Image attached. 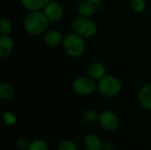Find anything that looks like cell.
<instances>
[{
    "mask_svg": "<svg viewBox=\"0 0 151 150\" xmlns=\"http://www.w3.org/2000/svg\"><path fill=\"white\" fill-rule=\"evenodd\" d=\"M50 20L44 14L43 11H29L24 19L23 27L25 31L33 36L42 34L48 28Z\"/></svg>",
    "mask_w": 151,
    "mask_h": 150,
    "instance_id": "6da1fadb",
    "label": "cell"
},
{
    "mask_svg": "<svg viewBox=\"0 0 151 150\" xmlns=\"http://www.w3.org/2000/svg\"><path fill=\"white\" fill-rule=\"evenodd\" d=\"M62 46L65 52L71 57H80L86 50L85 39L74 32L64 36Z\"/></svg>",
    "mask_w": 151,
    "mask_h": 150,
    "instance_id": "7a4b0ae2",
    "label": "cell"
},
{
    "mask_svg": "<svg viewBox=\"0 0 151 150\" xmlns=\"http://www.w3.org/2000/svg\"><path fill=\"white\" fill-rule=\"evenodd\" d=\"M97 90L104 97L112 98L119 95L122 90V83L115 76L106 74L97 81Z\"/></svg>",
    "mask_w": 151,
    "mask_h": 150,
    "instance_id": "3957f363",
    "label": "cell"
},
{
    "mask_svg": "<svg viewBox=\"0 0 151 150\" xmlns=\"http://www.w3.org/2000/svg\"><path fill=\"white\" fill-rule=\"evenodd\" d=\"M72 28L74 33L84 39L94 37L97 33L96 24L91 18L79 16L72 21Z\"/></svg>",
    "mask_w": 151,
    "mask_h": 150,
    "instance_id": "277c9868",
    "label": "cell"
},
{
    "mask_svg": "<svg viewBox=\"0 0 151 150\" xmlns=\"http://www.w3.org/2000/svg\"><path fill=\"white\" fill-rule=\"evenodd\" d=\"M72 88L75 95L80 96H88L97 90V82L88 75L80 76L73 80Z\"/></svg>",
    "mask_w": 151,
    "mask_h": 150,
    "instance_id": "5b68a950",
    "label": "cell"
},
{
    "mask_svg": "<svg viewBox=\"0 0 151 150\" xmlns=\"http://www.w3.org/2000/svg\"><path fill=\"white\" fill-rule=\"evenodd\" d=\"M98 123L106 132H114L120 125L118 115L111 110H104L99 114Z\"/></svg>",
    "mask_w": 151,
    "mask_h": 150,
    "instance_id": "8992f818",
    "label": "cell"
},
{
    "mask_svg": "<svg viewBox=\"0 0 151 150\" xmlns=\"http://www.w3.org/2000/svg\"><path fill=\"white\" fill-rule=\"evenodd\" d=\"M42 11L50 22L58 21L64 15V9L62 5L56 1H50Z\"/></svg>",
    "mask_w": 151,
    "mask_h": 150,
    "instance_id": "52a82bcc",
    "label": "cell"
},
{
    "mask_svg": "<svg viewBox=\"0 0 151 150\" xmlns=\"http://www.w3.org/2000/svg\"><path fill=\"white\" fill-rule=\"evenodd\" d=\"M138 102L143 109L151 111V83L145 84L140 88Z\"/></svg>",
    "mask_w": 151,
    "mask_h": 150,
    "instance_id": "ba28073f",
    "label": "cell"
},
{
    "mask_svg": "<svg viewBox=\"0 0 151 150\" xmlns=\"http://www.w3.org/2000/svg\"><path fill=\"white\" fill-rule=\"evenodd\" d=\"M82 144L86 150H103V141L95 133H88L82 139Z\"/></svg>",
    "mask_w": 151,
    "mask_h": 150,
    "instance_id": "9c48e42d",
    "label": "cell"
},
{
    "mask_svg": "<svg viewBox=\"0 0 151 150\" xmlns=\"http://www.w3.org/2000/svg\"><path fill=\"white\" fill-rule=\"evenodd\" d=\"M88 74L89 77L98 81L106 75V69L100 62H92L88 66Z\"/></svg>",
    "mask_w": 151,
    "mask_h": 150,
    "instance_id": "30bf717a",
    "label": "cell"
},
{
    "mask_svg": "<svg viewBox=\"0 0 151 150\" xmlns=\"http://www.w3.org/2000/svg\"><path fill=\"white\" fill-rule=\"evenodd\" d=\"M64 36L65 35H63L62 33L58 30H50L44 35V42L48 47H57L62 44Z\"/></svg>",
    "mask_w": 151,
    "mask_h": 150,
    "instance_id": "8fae6325",
    "label": "cell"
},
{
    "mask_svg": "<svg viewBox=\"0 0 151 150\" xmlns=\"http://www.w3.org/2000/svg\"><path fill=\"white\" fill-rule=\"evenodd\" d=\"M14 41L10 35H1L0 37V57H7L13 50Z\"/></svg>",
    "mask_w": 151,
    "mask_h": 150,
    "instance_id": "7c38bea8",
    "label": "cell"
},
{
    "mask_svg": "<svg viewBox=\"0 0 151 150\" xmlns=\"http://www.w3.org/2000/svg\"><path fill=\"white\" fill-rule=\"evenodd\" d=\"M96 4L88 1V0H83L79 3L77 6V11L79 16L86 17V18H91L96 10Z\"/></svg>",
    "mask_w": 151,
    "mask_h": 150,
    "instance_id": "4fadbf2b",
    "label": "cell"
},
{
    "mask_svg": "<svg viewBox=\"0 0 151 150\" xmlns=\"http://www.w3.org/2000/svg\"><path fill=\"white\" fill-rule=\"evenodd\" d=\"M51 0H20L22 6L29 11H42L48 3Z\"/></svg>",
    "mask_w": 151,
    "mask_h": 150,
    "instance_id": "5bb4252c",
    "label": "cell"
},
{
    "mask_svg": "<svg viewBox=\"0 0 151 150\" xmlns=\"http://www.w3.org/2000/svg\"><path fill=\"white\" fill-rule=\"evenodd\" d=\"M15 90L14 88L7 83V82H3L0 85V98L4 101H8L12 99L14 95Z\"/></svg>",
    "mask_w": 151,
    "mask_h": 150,
    "instance_id": "9a60e30c",
    "label": "cell"
},
{
    "mask_svg": "<svg viewBox=\"0 0 151 150\" xmlns=\"http://www.w3.org/2000/svg\"><path fill=\"white\" fill-rule=\"evenodd\" d=\"M81 118H82V120L86 124H88V125H94L96 122H98L99 114L95 110L88 109V110H86V111H84L82 112Z\"/></svg>",
    "mask_w": 151,
    "mask_h": 150,
    "instance_id": "2e32d148",
    "label": "cell"
},
{
    "mask_svg": "<svg viewBox=\"0 0 151 150\" xmlns=\"http://www.w3.org/2000/svg\"><path fill=\"white\" fill-rule=\"evenodd\" d=\"M2 119L4 125L8 126H15L17 123V116L15 113H13L12 111H7L5 112H4L3 116H2Z\"/></svg>",
    "mask_w": 151,
    "mask_h": 150,
    "instance_id": "e0dca14e",
    "label": "cell"
},
{
    "mask_svg": "<svg viewBox=\"0 0 151 150\" xmlns=\"http://www.w3.org/2000/svg\"><path fill=\"white\" fill-rule=\"evenodd\" d=\"M147 7V3L145 0H131L130 8L133 11L136 13H141L145 11Z\"/></svg>",
    "mask_w": 151,
    "mask_h": 150,
    "instance_id": "ac0fdd59",
    "label": "cell"
},
{
    "mask_svg": "<svg viewBox=\"0 0 151 150\" xmlns=\"http://www.w3.org/2000/svg\"><path fill=\"white\" fill-rule=\"evenodd\" d=\"M27 150H50L48 144L41 140V139H35L32 141H30L29 147Z\"/></svg>",
    "mask_w": 151,
    "mask_h": 150,
    "instance_id": "d6986e66",
    "label": "cell"
},
{
    "mask_svg": "<svg viewBox=\"0 0 151 150\" xmlns=\"http://www.w3.org/2000/svg\"><path fill=\"white\" fill-rule=\"evenodd\" d=\"M12 26L11 21L6 19L3 18L0 20V34L1 35H9L12 32Z\"/></svg>",
    "mask_w": 151,
    "mask_h": 150,
    "instance_id": "ffe728a7",
    "label": "cell"
},
{
    "mask_svg": "<svg viewBox=\"0 0 151 150\" xmlns=\"http://www.w3.org/2000/svg\"><path fill=\"white\" fill-rule=\"evenodd\" d=\"M57 150H79L74 141L71 140H64L59 143Z\"/></svg>",
    "mask_w": 151,
    "mask_h": 150,
    "instance_id": "44dd1931",
    "label": "cell"
},
{
    "mask_svg": "<svg viewBox=\"0 0 151 150\" xmlns=\"http://www.w3.org/2000/svg\"><path fill=\"white\" fill-rule=\"evenodd\" d=\"M30 141L26 137H19L15 141V147L19 150H27Z\"/></svg>",
    "mask_w": 151,
    "mask_h": 150,
    "instance_id": "7402d4cb",
    "label": "cell"
},
{
    "mask_svg": "<svg viewBox=\"0 0 151 150\" xmlns=\"http://www.w3.org/2000/svg\"><path fill=\"white\" fill-rule=\"evenodd\" d=\"M103 150H116V147L111 142H106L103 145Z\"/></svg>",
    "mask_w": 151,
    "mask_h": 150,
    "instance_id": "603a6c76",
    "label": "cell"
},
{
    "mask_svg": "<svg viewBox=\"0 0 151 150\" xmlns=\"http://www.w3.org/2000/svg\"><path fill=\"white\" fill-rule=\"evenodd\" d=\"M88 1H90V2H92V3H94V4H98L102 3L104 0H88Z\"/></svg>",
    "mask_w": 151,
    "mask_h": 150,
    "instance_id": "cb8c5ba5",
    "label": "cell"
}]
</instances>
